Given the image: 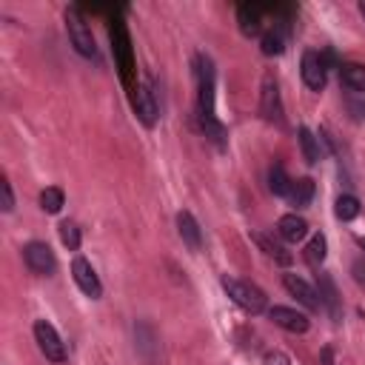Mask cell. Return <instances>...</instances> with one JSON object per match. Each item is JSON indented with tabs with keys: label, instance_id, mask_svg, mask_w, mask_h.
<instances>
[{
	"label": "cell",
	"instance_id": "cell-13",
	"mask_svg": "<svg viewBox=\"0 0 365 365\" xmlns=\"http://www.w3.org/2000/svg\"><path fill=\"white\" fill-rule=\"evenodd\" d=\"M111 43H114V54H117V60H120L123 83H125V86H134V83H131V48H128V34H125V29L120 26V20H117V26H111Z\"/></svg>",
	"mask_w": 365,
	"mask_h": 365
},
{
	"label": "cell",
	"instance_id": "cell-24",
	"mask_svg": "<svg viewBox=\"0 0 365 365\" xmlns=\"http://www.w3.org/2000/svg\"><path fill=\"white\" fill-rule=\"evenodd\" d=\"M291 177L285 174V168L279 165V163H274L271 168H268V188H271V194H277V197H288L291 194Z\"/></svg>",
	"mask_w": 365,
	"mask_h": 365
},
{
	"label": "cell",
	"instance_id": "cell-29",
	"mask_svg": "<svg viewBox=\"0 0 365 365\" xmlns=\"http://www.w3.org/2000/svg\"><path fill=\"white\" fill-rule=\"evenodd\" d=\"M0 194H3V205H0V208H3L6 214H11V211H14V194H11V182H9V180L0 182Z\"/></svg>",
	"mask_w": 365,
	"mask_h": 365
},
{
	"label": "cell",
	"instance_id": "cell-3",
	"mask_svg": "<svg viewBox=\"0 0 365 365\" xmlns=\"http://www.w3.org/2000/svg\"><path fill=\"white\" fill-rule=\"evenodd\" d=\"M63 20H66V34H68L74 51H77L80 57H86V60H97V40H94V34H91L88 20L83 17V11L71 6V9H66Z\"/></svg>",
	"mask_w": 365,
	"mask_h": 365
},
{
	"label": "cell",
	"instance_id": "cell-10",
	"mask_svg": "<svg viewBox=\"0 0 365 365\" xmlns=\"http://www.w3.org/2000/svg\"><path fill=\"white\" fill-rule=\"evenodd\" d=\"M71 277H74L77 288H80L86 297H91V299H100V297H103V282H100L94 265H91L86 257H74V262H71Z\"/></svg>",
	"mask_w": 365,
	"mask_h": 365
},
{
	"label": "cell",
	"instance_id": "cell-16",
	"mask_svg": "<svg viewBox=\"0 0 365 365\" xmlns=\"http://www.w3.org/2000/svg\"><path fill=\"white\" fill-rule=\"evenodd\" d=\"M237 26H240V31L245 37H257L262 31V11H259V6H251V3L240 6L237 9Z\"/></svg>",
	"mask_w": 365,
	"mask_h": 365
},
{
	"label": "cell",
	"instance_id": "cell-22",
	"mask_svg": "<svg viewBox=\"0 0 365 365\" xmlns=\"http://www.w3.org/2000/svg\"><path fill=\"white\" fill-rule=\"evenodd\" d=\"M259 51H262L265 57H277V54H282V51H285V34H282V29H279V26L268 29V31L259 37Z\"/></svg>",
	"mask_w": 365,
	"mask_h": 365
},
{
	"label": "cell",
	"instance_id": "cell-21",
	"mask_svg": "<svg viewBox=\"0 0 365 365\" xmlns=\"http://www.w3.org/2000/svg\"><path fill=\"white\" fill-rule=\"evenodd\" d=\"M314 194H317L314 180H311V177H299V180L291 182V194H288V200H291L297 208H305V205H311Z\"/></svg>",
	"mask_w": 365,
	"mask_h": 365
},
{
	"label": "cell",
	"instance_id": "cell-23",
	"mask_svg": "<svg viewBox=\"0 0 365 365\" xmlns=\"http://www.w3.org/2000/svg\"><path fill=\"white\" fill-rule=\"evenodd\" d=\"M325 254H328V240H325V234H314V237L308 240L305 251H302L305 262L314 265V268H319V265L325 262Z\"/></svg>",
	"mask_w": 365,
	"mask_h": 365
},
{
	"label": "cell",
	"instance_id": "cell-30",
	"mask_svg": "<svg viewBox=\"0 0 365 365\" xmlns=\"http://www.w3.org/2000/svg\"><path fill=\"white\" fill-rule=\"evenodd\" d=\"M354 271H356V279L365 282V265L362 262H354Z\"/></svg>",
	"mask_w": 365,
	"mask_h": 365
},
{
	"label": "cell",
	"instance_id": "cell-8",
	"mask_svg": "<svg viewBox=\"0 0 365 365\" xmlns=\"http://www.w3.org/2000/svg\"><path fill=\"white\" fill-rule=\"evenodd\" d=\"M134 348H137V354L145 365L160 362V334L154 331L151 322H145V319L134 322Z\"/></svg>",
	"mask_w": 365,
	"mask_h": 365
},
{
	"label": "cell",
	"instance_id": "cell-15",
	"mask_svg": "<svg viewBox=\"0 0 365 365\" xmlns=\"http://www.w3.org/2000/svg\"><path fill=\"white\" fill-rule=\"evenodd\" d=\"M277 234H279L285 242H299V240H305V234H308V222H305L299 214H282V217L277 220Z\"/></svg>",
	"mask_w": 365,
	"mask_h": 365
},
{
	"label": "cell",
	"instance_id": "cell-20",
	"mask_svg": "<svg viewBox=\"0 0 365 365\" xmlns=\"http://www.w3.org/2000/svg\"><path fill=\"white\" fill-rule=\"evenodd\" d=\"M251 240L259 245V251H265V257H271L274 262H279V265H288L291 262V254L277 242V240H271L268 234H262V231H254L251 234Z\"/></svg>",
	"mask_w": 365,
	"mask_h": 365
},
{
	"label": "cell",
	"instance_id": "cell-1",
	"mask_svg": "<svg viewBox=\"0 0 365 365\" xmlns=\"http://www.w3.org/2000/svg\"><path fill=\"white\" fill-rule=\"evenodd\" d=\"M194 80H197V117L211 120L214 114V88H217V68L205 51L194 54Z\"/></svg>",
	"mask_w": 365,
	"mask_h": 365
},
{
	"label": "cell",
	"instance_id": "cell-14",
	"mask_svg": "<svg viewBox=\"0 0 365 365\" xmlns=\"http://www.w3.org/2000/svg\"><path fill=\"white\" fill-rule=\"evenodd\" d=\"M177 234H180V240L188 245V251H200L202 248V231H200V222L194 220V214L191 211H180L177 214Z\"/></svg>",
	"mask_w": 365,
	"mask_h": 365
},
{
	"label": "cell",
	"instance_id": "cell-6",
	"mask_svg": "<svg viewBox=\"0 0 365 365\" xmlns=\"http://www.w3.org/2000/svg\"><path fill=\"white\" fill-rule=\"evenodd\" d=\"M34 342H37V348H40V354L48 359V362H54V365H60V362H66V342H63V336L57 334V328L51 325V322H46V319H37L34 322Z\"/></svg>",
	"mask_w": 365,
	"mask_h": 365
},
{
	"label": "cell",
	"instance_id": "cell-17",
	"mask_svg": "<svg viewBox=\"0 0 365 365\" xmlns=\"http://www.w3.org/2000/svg\"><path fill=\"white\" fill-rule=\"evenodd\" d=\"M297 143H299V151H302V160L308 165H317L319 157H322V145H319V137L308 128V125H299L297 128Z\"/></svg>",
	"mask_w": 365,
	"mask_h": 365
},
{
	"label": "cell",
	"instance_id": "cell-32",
	"mask_svg": "<svg viewBox=\"0 0 365 365\" xmlns=\"http://www.w3.org/2000/svg\"><path fill=\"white\" fill-rule=\"evenodd\" d=\"M356 245H359V248L365 251V237H356Z\"/></svg>",
	"mask_w": 365,
	"mask_h": 365
},
{
	"label": "cell",
	"instance_id": "cell-26",
	"mask_svg": "<svg viewBox=\"0 0 365 365\" xmlns=\"http://www.w3.org/2000/svg\"><path fill=\"white\" fill-rule=\"evenodd\" d=\"M63 205H66V194H63V188H57V185H46V188L40 191V208H43L46 214H57Z\"/></svg>",
	"mask_w": 365,
	"mask_h": 365
},
{
	"label": "cell",
	"instance_id": "cell-28",
	"mask_svg": "<svg viewBox=\"0 0 365 365\" xmlns=\"http://www.w3.org/2000/svg\"><path fill=\"white\" fill-rule=\"evenodd\" d=\"M262 365H291V356L279 348H271V351L262 354Z\"/></svg>",
	"mask_w": 365,
	"mask_h": 365
},
{
	"label": "cell",
	"instance_id": "cell-11",
	"mask_svg": "<svg viewBox=\"0 0 365 365\" xmlns=\"http://www.w3.org/2000/svg\"><path fill=\"white\" fill-rule=\"evenodd\" d=\"M268 317H271V322H274L277 328H282V331H288V334H305V331L311 328V319H308L302 311L288 308V305H274V308H268Z\"/></svg>",
	"mask_w": 365,
	"mask_h": 365
},
{
	"label": "cell",
	"instance_id": "cell-31",
	"mask_svg": "<svg viewBox=\"0 0 365 365\" xmlns=\"http://www.w3.org/2000/svg\"><path fill=\"white\" fill-rule=\"evenodd\" d=\"M356 9H359V14H362V20H365V0H359V3H356Z\"/></svg>",
	"mask_w": 365,
	"mask_h": 365
},
{
	"label": "cell",
	"instance_id": "cell-12",
	"mask_svg": "<svg viewBox=\"0 0 365 365\" xmlns=\"http://www.w3.org/2000/svg\"><path fill=\"white\" fill-rule=\"evenodd\" d=\"M282 285H285V291H288L299 305H305L308 311H319V308H322V302H319V291H317L311 282H305L302 277H297V274H285V277H282Z\"/></svg>",
	"mask_w": 365,
	"mask_h": 365
},
{
	"label": "cell",
	"instance_id": "cell-4",
	"mask_svg": "<svg viewBox=\"0 0 365 365\" xmlns=\"http://www.w3.org/2000/svg\"><path fill=\"white\" fill-rule=\"evenodd\" d=\"M259 114H262L265 123H274V125H282L285 123L279 83H277L274 71H265L262 74V83H259Z\"/></svg>",
	"mask_w": 365,
	"mask_h": 365
},
{
	"label": "cell",
	"instance_id": "cell-19",
	"mask_svg": "<svg viewBox=\"0 0 365 365\" xmlns=\"http://www.w3.org/2000/svg\"><path fill=\"white\" fill-rule=\"evenodd\" d=\"M319 302L331 311V317H334V322H339V317H342V308H339V294H336V285L331 282V277L328 274H319Z\"/></svg>",
	"mask_w": 365,
	"mask_h": 365
},
{
	"label": "cell",
	"instance_id": "cell-25",
	"mask_svg": "<svg viewBox=\"0 0 365 365\" xmlns=\"http://www.w3.org/2000/svg\"><path fill=\"white\" fill-rule=\"evenodd\" d=\"M334 214H336V220H342V222L356 220V217H359V200H356L354 194H339L336 202H334Z\"/></svg>",
	"mask_w": 365,
	"mask_h": 365
},
{
	"label": "cell",
	"instance_id": "cell-5",
	"mask_svg": "<svg viewBox=\"0 0 365 365\" xmlns=\"http://www.w3.org/2000/svg\"><path fill=\"white\" fill-rule=\"evenodd\" d=\"M131 91H134V111H137V117H140V123L145 125V128H154V123H157V117H160V100H157V91H154V86H151V80H134V86H131Z\"/></svg>",
	"mask_w": 365,
	"mask_h": 365
},
{
	"label": "cell",
	"instance_id": "cell-9",
	"mask_svg": "<svg viewBox=\"0 0 365 365\" xmlns=\"http://www.w3.org/2000/svg\"><path fill=\"white\" fill-rule=\"evenodd\" d=\"M299 71H302V83H305L311 91H322V88H325V83H328V71H325V60H322L319 51L305 48V51H302Z\"/></svg>",
	"mask_w": 365,
	"mask_h": 365
},
{
	"label": "cell",
	"instance_id": "cell-2",
	"mask_svg": "<svg viewBox=\"0 0 365 365\" xmlns=\"http://www.w3.org/2000/svg\"><path fill=\"white\" fill-rule=\"evenodd\" d=\"M220 285H222V291L228 294V299H231L234 305H240L245 314H262V311L268 308V297H265V291H262L259 285L248 282V279L222 274Z\"/></svg>",
	"mask_w": 365,
	"mask_h": 365
},
{
	"label": "cell",
	"instance_id": "cell-18",
	"mask_svg": "<svg viewBox=\"0 0 365 365\" xmlns=\"http://www.w3.org/2000/svg\"><path fill=\"white\" fill-rule=\"evenodd\" d=\"M339 80L348 91L365 94V66L362 63H342L339 66Z\"/></svg>",
	"mask_w": 365,
	"mask_h": 365
},
{
	"label": "cell",
	"instance_id": "cell-27",
	"mask_svg": "<svg viewBox=\"0 0 365 365\" xmlns=\"http://www.w3.org/2000/svg\"><path fill=\"white\" fill-rule=\"evenodd\" d=\"M57 234H60V242L68 248V251H77L80 248V228H77V222L74 220H63L60 225H57Z\"/></svg>",
	"mask_w": 365,
	"mask_h": 365
},
{
	"label": "cell",
	"instance_id": "cell-7",
	"mask_svg": "<svg viewBox=\"0 0 365 365\" xmlns=\"http://www.w3.org/2000/svg\"><path fill=\"white\" fill-rule=\"evenodd\" d=\"M23 262H26V268H29L31 274H37V277H51V274L57 271L54 251H51L46 242H40V240H31V242L23 245Z\"/></svg>",
	"mask_w": 365,
	"mask_h": 365
}]
</instances>
